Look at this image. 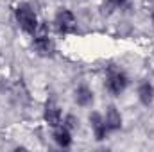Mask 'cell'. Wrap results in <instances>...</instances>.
I'll list each match as a JSON object with an SVG mask.
<instances>
[{"instance_id":"6da1fadb","label":"cell","mask_w":154,"mask_h":152,"mask_svg":"<svg viewBox=\"0 0 154 152\" xmlns=\"http://www.w3.org/2000/svg\"><path fill=\"white\" fill-rule=\"evenodd\" d=\"M14 18H16V23L20 25V29L31 36L36 34L39 27V20L38 14L34 13V9L29 5V4H20L16 9H14Z\"/></svg>"},{"instance_id":"7a4b0ae2","label":"cell","mask_w":154,"mask_h":152,"mask_svg":"<svg viewBox=\"0 0 154 152\" xmlns=\"http://www.w3.org/2000/svg\"><path fill=\"white\" fill-rule=\"evenodd\" d=\"M32 48L41 57H50L56 52V45H54L52 38L48 36V25L45 22H43V25H39L36 34L32 36Z\"/></svg>"},{"instance_id":"3957f363","label":"cell","mask_w":154,"mask_h":152,"mask_svg":"<svg viewBox=\"0 0 154 152\" xmlns=\"http://www.w3.org/2000/svg\"><path fill=\"white\" fill-rule=\"evenodd\" d=\"M52 25H54V31H56L59 36H66V34H74V32H77L75 16H74L72 11H68V9H65V7L57 9Z\"/></svg>"},{"instance_id":"277c9868","label":"cell","mask_w":154,"mask_h":152,"mask_svg":"<svg viewBox=\"0 0 154 152\" xmlns=\"http://www.w3.org/2000/svg\"><path fill=\"white\" fill-rule=\"evenodd\" d=\"M104 86L106 90L113 95L118 97L120 93H124L129 86V77L125 75V72L118 70V68H109L108 74H106V81H104Z\"/></svg>"},{"instance_id":"5b68a950","label":"cell","mask_w":154,"mask_h":152,"mask_svg":"<svg viewBox=\"0 0 154 152\" xmlns=\"http://www.w3.org/2000/svg\"><path fill=\"white\" fill-rule=\"evenodd\" d=\"M43 120H45L52 129L57 127V125H61V122H63V113H61L59 104H57L54 99H47L45 108H43Z\"/></svg>"},{"instance_id":"8992f818","label":"cell","mask_w":154,"mask_h":152,"mask_svg":"<svg viewBox=\"0 0 154 152\" xmlns=\"http://www.w3.org/2000/svg\"><path fill=\"white\" fill-rule=\"evenodd\" d=\"M88 120H90V127H91V131H93V134H95V140L100 141V140H104V138L109 134V131H108V127H106L104 114L93 111V113L88 116Z\"/></svg>"},{"instance_id":"52a82bcc","label":"cell","mask_w":154,"mask_h":152,"mask_svg":"<svg viewBox=\"0 0 154 152\" xmlns=\"http://www.w3.org/2000/svg\"><path fill=\"white\" fill-rule=\"evenodd\" d=\"M104 120H106V127H108L109 132H115V131L122 129V114H120V111L115 106H108Z\"/></svg>"},{"instance_id":"ba28073f","label":"cell","mask_w":154,"mask_h":152,"mask_svg":"<svg viewBox=\"0 0 154 152\" xmlns=\"http://www.w3.org/2000/svg\"><path fill=\"white\" fill-rule=\"evenodd\" d=\"M136 93H138V100H140L143 106H151L154 102V86H152L151 81H142V82L138 84Z\"/></svg>"},{"instance_id":"9c48e42d","label":"cell","mask_w":154,"mask_h":152,"mask_svg":"<svg viewBox=\"0 0 154 152\" xmlns=\"http://www.w3.org/2000/svg\"><path fill=\"white\" fill-rule=\"evenodd\" d=\"M54 141L61 147V149H68L70 145H72V131L68 129V127H65L63 123L61 125H57V127H54Z\"/></svg>"},{"instance_id":"30bf717a","label":"cell","mask_w":154,"mask_h":152,"mask_svg":"<svg viewBox=\"0 0 154 152\" xmlns=\"http://www.w3.org/2000/svg\"><path fill=\"white\" fill-rule=\"evenodd\" d=\"M74 95H75L77 106H81V108H88V106H91V102H93V91H91L86 84H81L75 90Z\"/></svg>"},{"instance_id":"8fae6325","label":"cell","mask_w":154,"mask_h":152,"mask_svg":"<svg viewBox=\"0 0 154 152\" xmlns=\"http://www.w3.org/2000/svg\"><path fill=\"white\" fill-rule=\"evenodd\" d=\"M129 0H104L102 4V14H111L115 9H127Z\"/></svg>"},{"instance_id":"7c38bea8","label":"cell","mask_w":154,"mask_h":152,"mask_svg":"<svg viewBox=\"0 0 154 152\" xmlns=\"http://www.w3.org/2000/svg\"><path fill=\"white\" fill-rule=\"evenodd\" d=\"M11 93L14 95V99L22 104V102H29V91L25 90V84L22 82V81H18V82H14L13 86H11Z\"/></svg>"},{"instance_id":"4fadbf2b","label":"cell","mask_w":154,"mask_h":152,"mask_svg":"<svg viewBox=\"0 0 154 152\" xmlns=\"http://www.w3.org/2000/svg\"><path fill=\"white\" fill-rule=\"evenodd\" d=\"M65 127H68L70 131H74V129H77L79 127V118H77L75 114H66L65 118H63V122H61Z\"/></svg>"},{"instance_id":"5bb4252c","label":"cell","mask_w":154,"mask_h":152,"mask_svg":"<svg viewBox=\"0 0 154 152\" xmlns=\"http://www.w3.org/2000/svg\"><path fill=\"white\" fill-rule=\"evenodd\" d=\"M7 88H9V86H7V82H5L4 79H0V91H5Z\"/></svg>"},{"instance_id":"9a60e30c","label":"cell","mask_w":154,"mask_h":152,"mask_svg":"<svg viewBox=\"0 0 154 152\" xmlns=\"http://www.w3.org/2000/svg\"><path fill=\"white\" fill-rule=\"evenodd\" d=\"M151 18H152V23H154V7H152V13H151Z\"/></svg>"}]
</instances>
